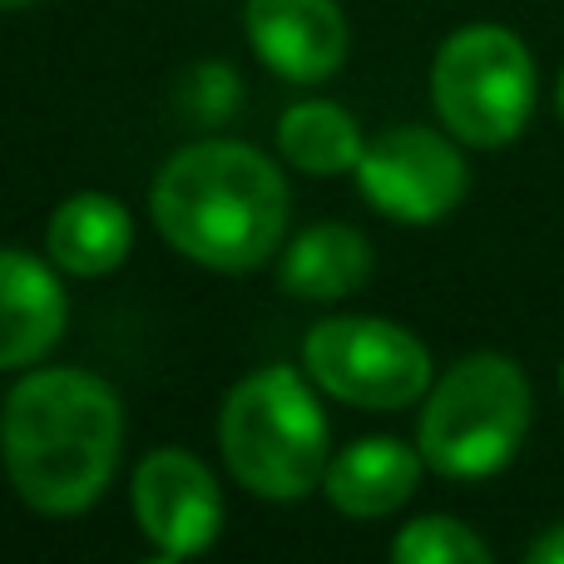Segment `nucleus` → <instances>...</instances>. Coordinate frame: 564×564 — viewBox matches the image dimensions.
<instances>
[{"label": "nucleus", "mask_w": 564, "mask_h": 564, "mask_svg": "<svg viewBox=\"0 0 564 564\" xmlns=\"http://www.w3.org/2000/svg\"><path fill=\"white\" fill-rule=\"evenodd\" d=\"M124 406L115 387L79 367H40L0 406V460L15 496L40 516H79L115 480Z\"/></svg>", "instance_id": "1"}, {"label": "nucleus", "mask_w": 564, "mask_h": 564, "mask_svg": "<svg viewBox=\"0 0 564 564\" xmlns=\"http://www.w3.org/2000/svg\"><path fill=\"white\" fill-rule=\"evenodd\" d=\"M288 184L268 154L238 139H198L154 178L149 214L174 253L214 273H253L288 234Z\"/></svg>", "instance_id": "2"}, {"label": "nucleus", "mask_w": 564, "mask_h": 564, "mask_svg": "<svg viewBox=\"0 0 564 564\" xmlns=\"http://www.w3.org/2000/svg\"><path fill=\"white\" fill-rule=\"evenodd\" d=\"M228 476L258 500H302L327 480V416L297 367H263L218 411Z\"/></svg>", "instance_id": "3"}, {"label": "nucleus", "mask_w": 564, "mask_h": 564, "mask_svg": "<svg viewBox=\"0 0 564 564\" xmlns=\"http://www.w3.org/2000/svg\"><path fill=\"white\" fill-rule=\"evenodd\" d=\"M530 381L506 351H470L431 381L416 446L446 480H486L516 460L530 431Z\"/></svg>", "instance_id": "4"}, {"label": "nucleus", "mask_w": 564, "mask_h": 564, "mask_svg": "<svg viewBox=\"0 0 564 564\" xmlns=\"http://www.w3.org/2000/svg\"><path fill=\"white\" fill-rule=\"evenodd\" d=\"M431 105L470 149H500L535 115V59L506 25H466L431 59Z\"/></svg>", "instance_id": "5"}, {"label": "nucleus", "mask_w": 564, "mask_h": 564, "mask_svg": "<svg viewBox=\"0 0 564 564\" xmlns=\"http://www.w3.org/2000/svg\"><path fill=\"white\" fill-rule=\"evenodd\" d=\"M302 367L327 397L361 411L416 406L436 381L416 332L387 317H327L302 337Z\"/></svg>", "instance_id": "6"}, {"label": "nucleus", "mask_w": 564, "mask_h": 564, "mask_svg": "<svg viewBox=\"0 0 564 564\" xmlns=\"http://www.w3.org/2000/svg\"><path fill=\"white\" fill-rule=\"evenodd\" d=\"M357 188L377 214L421 228L456 214L470 188V174L460 149L446 134L426 124H397L367 139L357 164Z\"/></svg>", "instance_id": "7"}, {"label": "nucleus", "mask_w": 564, "mask_h": 564, "mask_svg": "<svg viewBox=\"0 0 564 564\" xmlns=\"http://www.w3.org/2000/svg\"><path fill=\"white\" fill-rule=\"evenodd\" d=\"M134 520L164 560H194L224 530V490L214 470L178 446L149 451L134 470Z\"/></svg>", "instance_id": "8"}, {"label": "nucleus", "mask_w": 564, "mask_h": 564, "mask_svg": "<svg viewBox=\"0 0 564 564\" xmlns=\"http://www.w3.org/2000/svg\"><path fill=\"white\" fill-rule=\"evenodd\" d=\"M243 25L253 55L292 85H322L347 65L351 30L337 0H248Z\"/></svg>", "instance_id": "9"}, {"label": "nucleus", "mask_w": 564, "mask_h": 564, "mask_svg": "<svg viewBox=\"0 0 564 564\" xmlns=\"http://www.w3.org/2000/svg\"><path fill=\"white\" fill-rule=\"evenodd\" d=\"M69 302L59 278L20 248H0V371L35 367L65 337Z\"/></svg>", "instance_id": "10"}, {"label": "nucleus", "mask_w": 564, "mask_h": 564, "mask_svg": "<svg viewBox=\"0 0 564 564\" xmlns=\"http://www.w3.org/2000/svg\"><path fill=\"white\" fill-rule=\"evenodd\" d=\"M421 470H426L421 446H406L397 436H367L357 446H347L341 456H332L322 490L341 516L381 520L416 496Z\"/></svg>", "instance_id": "11"}, {"label": "nucleus", "mask_w": 564, "mask_h": 564, "mask_svg": "<svg viewBox=\"0 0 564 564\" xmlns=\"http://www.w3.org/2000/svg\"><path fill=\"white\" fill-rule=\"evenodd\" d=\"M50 263L69 278H105L134 248V218L115 194H75L45 228Z\"/></svg>", "instance_id": "12"}, {"label": "nucleus", "mask_w": 564, "mask_h": 564, "mask_svg": "<svg viewBox=\"0 0 564 564\" xmlns=\"http://www.w3.org/2000/svg\"><path fill=\"white\" fill-rule=\"evenodd\" d=\"M282 288L307 302L351 297L371 282V243L347 224H312L282 253Z\"/></svg>", "instance_id": "13"}, {"label": "nucleus", "mask_w": 564, "mask_h": 564, "mask_svg": "<svg viewBox=\"0 0 564 564\" xmlns=\"http://www.w3.org/2000/svg\"><path fill=\"white\" fill-rule=\"evenodd\" d=\"M278 149L302 174L337 178V174H357L367 139H361L357 119L341 105H332V99H297L278 119Z\"/></svg>", "instance_id": "14"}, {"label": "nucleus", "mask_w": 564, "mask_h": 564, "mask_svg": "<svg viewBox=\"0 0 564 564\" xmlns=\"http://www.w3.org/2000/svg\"><path fill=\"white\" fill-rule=\"evenodd\" d=\"M397 564H490V545L456 516H421L391 545Z\"/></svg>", "instance_id": "15"}, {"label": "nucleus", "mask_w": 564, "mask_h": 564, "mask_svg": "<svg viewBox=\"0 0 564 564\" xmlns=\"http://www.w3.org/2000/svg\"><path fill=\"white\" fill-rule=\"evenodd\" d=\"M530 564H564V525L545 530V535L530 545Z\"/></svg>", "instance_id": "16"}, {"label": "nucleus", "mask_w": 564, "mask_h": 564, "mask_svg": "<svg viewBox=\"0 0 564 564\" xmlns=\"http://www.w3.org/2000/svg\"><path fill=\"white\" fill-rule=\"evenodd\" d=\"M555 109H560V119H564V69H560V85H555Z\"/></svg>", "instance_id": "17"}, {"label": "nucleus", "mask_w": 564, "mask_h": 564, "mask_svg": "<svg viewBox=\"0 0 564 564\" xmlns=\"http://www.w3.org/2000/svg\"><path fill=\"white\" fill-rule=\"evenodd\" d=\"M20 6H30V0H0V10H20Z\"/></svg>", "instance_id": "18"}, {"label": "nucleus", "mask_w": 564, "mask_h": 564, "mask_svg": "<svg viewBox=\"0 0 564 564\" xmlns=\"http://www.w3.org/2000/svg\"><path fill=\"white\" fill-rule=\"evenodd\" d=\"M560 391H564V367H560Z\"/></svg>", "instance_id": "19"}]
</instances>
